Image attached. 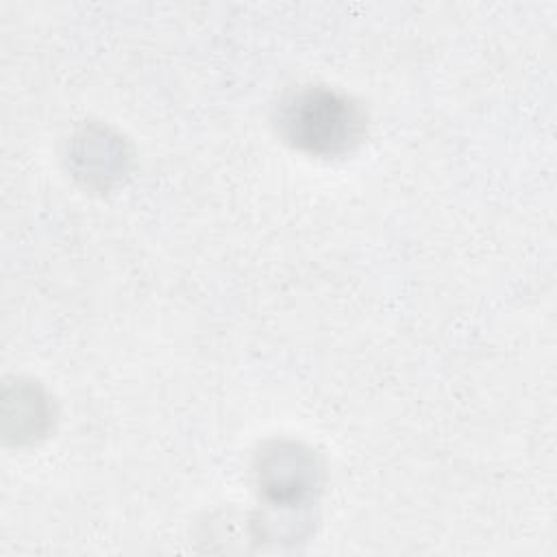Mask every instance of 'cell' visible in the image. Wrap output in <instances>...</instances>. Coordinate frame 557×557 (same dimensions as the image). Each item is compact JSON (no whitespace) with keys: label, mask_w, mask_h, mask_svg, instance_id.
Wrapping results in <instances>:
<instances>
[{"label":"cell","mask_w":557,"mask_h":557,"mask_svg":"<svg viewBox=\"0 0 557 557\" xmlns=\"http://www.w3.org/2000/svg\"><path fill=\"white\" fill-rule=\"evenodd\" d=\"M285 135L300 148L322 154H335L361 135V113L357 107L329 89H302L294 94L281 111Z\"/></svg>","instance_id":"1"}]
</instances>
